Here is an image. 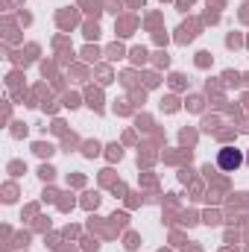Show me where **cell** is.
<instances>
[{"label":"cell","instance_id":"6da1fadb","mask_svg":"<svg viewBox=\"0 0 249 252\" xmlns=\"http://www.w3.org/2000/svg\"><path fill=\"white\" fill-rule=\"evenodd\" d=\"M217 164H220V170H229V173H235V170L244 164V153H241V150H235V147H226V150H220V156H217Z\"/></svg>","mask_w":249,"mask_h":252}]
</instances>
